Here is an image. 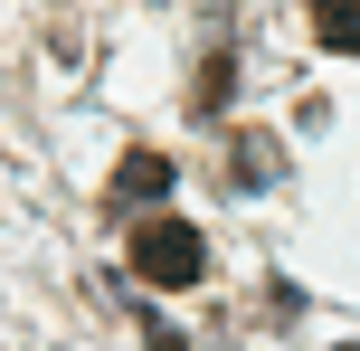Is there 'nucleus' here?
I'll list each match as a JSON object with an SVG mask.
<instances>
[{
	"mask_svg": "<svg viewBox=\"0 0 360 351\" xmlns=\"http://www.w3.org/2000/svg\"><path fill=\"white\" fill-rule=\"evenodd\" d=\"M143 351H190V333H180V323H162V314H143Z\"/></svg>",
	"mask_w": 360,
	"mask_h": 351,
	"instance_id": "423d86ee",
	"label": "nucleus"
},
{
	"mask_svg": "<svg viewBox=\"0 0 360 351\" xmlns=\"http://www.w3.org/2000/svg\"><path fill=\"white\" fill-rule=\"evenodd\" d=\"M228 76H237V67H228V48H218L209 67H199V114H218V105H228Z\"/></svg>",
	"mask_w": 360,
	"mask_h": 351,
	"instance_id": "39448f33",
	"label": "nucleus"
},
{
	"mask_svg": "<svg viewBox=\"0 0 360 351\" xmlns=\"http://www.w3.org/2000/svg\"><path fill=\"white\" fill-rule=\"evenodd\" d=\"M275 171H285V162H275V143H266V133H247L237 162H228V190H275Z\"/></svg>",
	"mask_w": 360,
	"mask_h": 351,
	"instance_id": "20e7f679",
	"label": "nucleus"
},
{
	"mask_svg": "<svg viewBox=\"0 0 360 351\" xmlns=\"http://www.w3.org/2000/svg\"><path fill=\"white\" fill-rule=\"evenodd\" d=\"M133 276H143V285H199V276H209V238L162 209V219L133 228Z\"/></svg>",
	"mask_w": 360,
	"mask_h": 351,
	"instance_id": "f257e3e1",
	"label": "nucleus"
},
{
	"mask_svg": "<svg viewBox=\"0 0 360 351\" xmlns=\"http://www.w3.org/2000/svg\"><path fill=\"white\" fill-rule=\"evenodd\" d=\"M152 200H171V152H133L105 181V209H152Z\"/></svg>",
	"mask_w": 360,
	"mask_h": 351,
	"instance_id": "f03ea898",
	"label": "nucleus"
},
{
	"mask_svg": "<svg viewBox=\"0 0 360 351\" xmlns=\"http://www.w3.org/2000/svg\"><path fill=\"white\" fill-rule=\"evenodd\" d=\"M313 38L332 57H360V0H313Z\"/></svg>",
	"mask_w": 360,
	"mask_h": 351,
	"instance_id": "7ed1b4c3",
	"label": "nucleus"
}]
</instances>
